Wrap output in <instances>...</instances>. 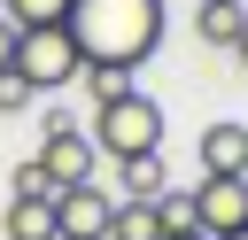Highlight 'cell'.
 <instances>
[{
  "label": "cell",
  "instance_id": "6da1fadb",
  "mask_svg": "<svg viewBox=\"0 0 248 240\" xmlns=\"http://www.w3.org/2000/svg\"><path fill=\"white\" fill-rule=\"evenodd\" d=\"M62 31L78 39L85 62H124L140 70L163 46V0H70Z\"/></svg>",
  "mask_w": 248,
  "mask_h": 240
},
{
  "label": "cell",
  "instance_id": "7a4b0ae2",
  "mask_svg": "<svg viewBox=\"0 0 248 240\" xmlns=\"http://www.w3.org/2000/svg\"><path fill=\"white\" fill-rule=\"evenodd\" d=\"M85 139H93V155H108V163H124V155H163V101H147V93L132 85V93H116V101L93 108Z\"/></svg>",
  "mask_w": 248,
  "mask_h": 240
},
{
  "label": "cell",
  "instance_id": "3957f363",
  "mask_svg": "<svg viewBox=\"0 0 248 240\" xmlns=\"http://www.w3.org/2000/svg\"><path fill=\"white\" fill-rule=\"evenodd\" d=\"M8 70H23L31 93H62V85L85 70V54H78V39H70L62 23H39V31H16V62H8Z\"/></svg>",
  "mask_w": 248,
  "mask_h": 240
},
{
  "label": "cell",
  "instance_id": "277c9868",
  "mask_svg": "<svg viewBox=\"0 0 248 240\" xmlns=\"http://www.w3.org/2000/svg\"><path fill=\"white\" fill-rule=\"evenodd\" d=\"M108 217H116V194H101L93 178L54 194V232H62V240H101V232H108Z\"/></svg>",
  "mask_w": 248,
  "mask_h": 240
},
{
  "label": "cell",
  "instance_id": "5b68a950",
  "mask_svg": "<svg viewBox=\"0 0 248 240\" xmlns=\"http://www.w3.org/2000/svg\"><path fill=\"white\" fill-rule=\"evenodd\" d=\"M186 201H194V225H202L209 240H225V232L248 225V178H202Z\"/></svg>",
  "mask_w": 248,
  "mask_h": 240
},
{
  "label": "cell",
  "instance_id": "8992f818",
  "mask_svg": "<svg viewBox=\"0 0 248 240\" xmlns=\"http://www.w3.org/2000/svg\"><path fill=\"white\" fill-rule=\"evenodd\" d=\"M39 170L54 178V194H62V186H85V178H101V155H93L85 124H78V132H46V139H39Z\"/></svg>",
  "mask_w": 248,
  "mask_h": 240
},
{
  "label": "cell",
  "instance_id": "52a82bcc",
  "mask_svg": "<svg viewBox=\"0 0 248 240\" xmlns=\"http://www.w3.org/2000/svg\"><path fill=\"white\" fill-rule=\"evenodd\" d=\"M202 178H248V124L240 116H217V124H202Z\"/></svg>",
  "mask_w": 248,
  "mask_h": 240
},
{
  "label": "cell",
  "instance_id": "ba28073f",
  "mask_svg": "<svg viewBox=\"0 0 248 240\" xmlns=\"http://www.w3.org/2000/svg\"><path fill=\"white\" fill-rule=\"evenodd\" d=\"M0 240H54V194H8Z\"/></svg>",
  "mask_w": 248,
  "mask_h": 240
},
{
  "label": "cell",
  "instance_id": "9c48e42d",
  "mask_svg": "<svg viewBox=\"0 0 248 240\" xmlns=\"http://www.w3.org/2000/svg\"><path fill=\"white\" fill-rule=\"evenodd\" d=\"M194 31H202V46H232L240 31H248V0H194Z\"/></svg>",
  "mask_w": 248,
  "mask_h": 240
},
{
  "label": "cell",
  "instance_id": "30bf717a",
  "mask_svg": "<svg viewBox=\"0 0 248 240\" xmlns=\"http://www.w3.org/2000/svg\"><path fill=\"white\" fill-rule=\"evenodd\" d=\"M116 186H124V201H163L170 194V163L163 155H124L116 163Z\"/></svg>",
  "mask_w": 248,
  "mask_h": 240
},
{
  "label": "cell",
  "instance_id": "8fae6325",
  "mask_svg": "<svg viewBox=\"0 0 248 240\" xmlns=\"http://www.w3.org/2000/svg\"><path fill=\"white\" fill-rule=\"evenodd\" d=\"M78 85H85V93H93V108H101V101L132 93V70H124V62H85V70H78Z\"/></svg>",
  "mask_w": 248,
  "mask_h": 240
},
{
  "label": "cell",
  "instance_id": "7c38bea8",
  "mask_svg": "<svg viewBox=\"0 0 248 240\" xmlns=\"http://www.w3.org/2000/svg\"><path fill=\"white\" fill-rule=\"evenodd\" d=\"M0 15H8L16 31H39V23H62L70 0H0Z\"/></svg>",
  "mask_w": 248,
  "mask_h": 240
},
{
  "label": "cell",
  "instance_id": "4fadbf2b",
  "mask_svg": "<svg viewBox=\"0 0 248 240\" xmlns=\"http://www.w3.org/2000/svg\"><path fill=\"white\" fill-rule=\"evenodd\" d=\"M31 101H39V93L23 85V70H0V116H23Z\"/></svg>",
  "mask_w": 248,
  "mask_h": 240
},
{
  "label": "cell",
  "instance_id": "5bb4252c",
  "mask_svg": "<svg viewBox=\"0 0 248 240\" xmlns=\"http://www.w3.org/2000/svg\"><path fill=\"white\" fill-rule=\"evenodd\" d=\"M8 186H16V194H54V178L39 170V155H31V163H16V178H8Z\"/></svg>",
  "mask_w": 248,
  "mask_h": 240
},
{
  "label": "cell",
  "instance_id": "9a60e30c",
  "mask_svg": "<svg viewBox=\"0 0 248 240\" xmlns=\"http://www.w3.org/2000/svg\"><path fill=\"white\" fill-rule=\"evenodd\" d=\"M8 62H16V23L0 15V70H8Z\"/></svg>",
  "mask_w": 248,
  "mask_h": 240
},
{
  "label": "cell",
  "instance_id": "2e32d148",
  "mask_svg": "<svg viewBox=\"0 0 248 240\" xmlns=\"http://www.w3.org/2000/svg\"><path fill=\"white\" fill-rule=\"evenodd\" d=\"M163 240H209V232H202V225H170Z\"/></svg>",
  "mask_w": 248,
  "mask_h": 240
},
{
  "label": "cell",
  "instance_id": "e0dca14e",
  "mask_svg": "<svg viewBox=\"0 0 248 240\" xmlns=\"http://www.w3.org/2000/svg\"><path fill=\"white\" fill-rule=\"evenodd\" d=\"M225 54H232V62H240V70H248V31H240V39H232V46H225Z\"/></svg>",
  "mask_w": 248,
  "mask_h": 240
},
{
  "label": "cell",
  "instance_id": "ac0fdd59",
  "mask_svg": "<svg viewBox=\"0 0 248 240\" xmlns=\"http://www.w3.org/2000/svg\"><path fill=\"white\" fill-rule=\"evenodd\" d=\"M225 240H248V225H240V232H225Z\"/></svg>",
  "mask_w": 248,
  "mask_h": 240
},
{
  "label": "cell",
  "instance_id": "d6986e66",
  "mask_svg": "<svg viewBox=\"0 0 248 240\" xmlns=\"http://www.w3.org/2000/svg\"><path fill=\"white\" fill-rule=\"evenodd\" d=\"M54 240H62V232H54Z\"/></svg>",
  "mask_w": 248,
  "mask_h": 240
}]
</instances>
